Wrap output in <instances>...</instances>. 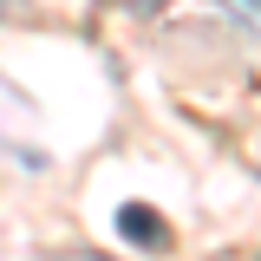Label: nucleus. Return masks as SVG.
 Returning <instances> with one entry per match:
<instances>
[{"label":"nucleus","mask_w":261,"mask_h":261,"mask_svg":"<svg viewBox=\"0 0 261 261\" xmlns=\"http://www.w3.org/2000/svg\"><path fill=\"white\" fill-rule=\"evenodd\" d=\"M118 228H124L144 255H163V248H170V222H163L150 202H124V209H118Z\"/></svg>","instance_id":"f257e3e1"},{"label":"nucleus","mask_w":261,"mask_h":261,"mask_svg":"<svg viewBox=\"0 0 261 261\" xmlns=\"http://www.w3.org/2000/svg\"><path fill=\"white\" fill-rule=\"evenodd\" d=\"M235 27H248V33H261V0H216Z\"/></svg>","instance_id":"f03ea898"},{"label":"nucleus","mask_w":261,"mask_h":261,"mask_svg":"<svg viewBox=\"0 0 261 261\" xmlns=\"http://www.w3.org/2000/svg\"><path fill=\"white\" fill-rule=\"evenodd\" d=\"M46 261H111V255H92V248H65V255H46Z\"/></svg>","instance_id":"7ed1b4c3"},{"label":"nucleus","mask_w":261,"mask_h":261,"mask_svg":"<svg viewBox=\"0 0 261 261\" xmlns=\"http://www.w3.org/2000/svg\"><path fill=\"white\" fill-rule=\"evenodd\" d=\"M27 13V0H0V20H20Z\"/></svg>","instance_id":"20e7f679"},{"label":"nucleus","mask_w":261,"mask_h":261,"mask_svg":"<svg viewBox=\"0 0 261 261\" xmlns=\"http://www.w3.org/2000/svg\"><path fill=\"white\" fill-rule=\"evenodd\" d=\"M118 7H130V13H157L163 0H118Z\"/></svg>","instance_id":"39448f33"}]
</instances>
